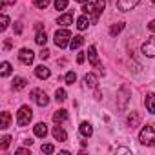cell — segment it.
Here are the masks:
<instances>
[{"label":"cell","mask_w":155,"mask_h":155,"mask_svg":"<svg viewBox=\"0 0 155 155\" xmlns=\"http://www.w3.org/2000/svg\"><path fill=\"white\" fill-rule=\"evenodd\" d=\"M139 4V0H117V8L119 11H130Z\"/></svg>","instance_id":"9c48e42d"},{"label":"cell","mask_w":155,"mask_h":155,"mask_svg":"<svg viewBox=\"0 0 155 155\" xmlns=\"http://www.w3.org/2000/svg\"><path fill=\"white\" fill-rule=\"evenodd\" d=\"M49 2H51V0H33V4H35L38 9H46V8L49 6Z\"/></svg>","instance_id":"f546056e"},{"label":"cell","mask_w":155,"mask_h":155,"mask_svg":"<svg viewBox=\"0 0 155 155\" xmlns=\"http://www.w3.org/2000/svg\"><path fill=\"white\" fill-rule=\"evenodd\" d=\"M66 120H68V111H66V110H57V111L53 113V122L62 124V122H66Z\"/></svg>","instance_id":"e0dca14e"},{"label":"cell","mask_w":155,"mask_h":155,"mask_svg":"<svg viewBox=\"0 0 155 155\" xmlns=\"http://www.w3.org/2000/svg\"><path fill=\"white\" fill-rule=\"evenodd\" d=\"M33 131H35V135H37L38 139H44V137L48 135V126H46V122L35 124V126H33Z\"/></svg>","instance_id":"8fae6325"},{"label":"cell","mask_w":155,"mask_h":155,"mask_svg":"<svg viewBox=\"0 0 155 155\" xmlns=\"http://www.w3.org/2000/svg\"><path fill=\"white\" fill-rule=\"evenodd\" d=\"M77 2H81V4H84V2H88V0H77Z\"/></svg>","instance_id":"60d3db41"},{"label":"cell","mask_w":155,"mask_h":155,"mask_svg":"<svg viewBox=\"0 0 155 155\" xmlns=\"http://www.w3.org/2000/svg\"><path fill=\"white\" fill-rule=\"evenodd\" d=\"M0 68H2V69H0V75H2V77H8V75L11 73V64H9L8 60H4Z\"/></svg>","instance_id":"4316f807"},{"label":"cell","mask_w":155,"mask_h":155,"mask_svg":"<svg viewBox=\"0 0 155 155\" xmlns=\"http://www.w3.org/2000/svg\"><path fill=\"white\" fill-rule=\"evenodd\" d=\"M57 24H58V26H69V24H73V15H71V13L60 15L58 20H57Z\"/></svg>","instance_id":"44dd1931"},{"label":"cell","mask_w":155,"mask_h":155,"mask_svg":"<svg viewBox=\"0 0 155 155\" xmlns=\"http://www.w3.org/2000/svg\"><path fill=\"white\" fill-rule=\"evenodd\" d=\"M64 81H66V84L73 86V84H75V81H77V73H75V71H68V73H66V77H64Z\"/></svg>","instance_id":"484cf974"},{"label":"cell","mask_w":155,"mask_h":155,"mask_svg":"<svg viewBox=\"0 0 155 155\" xmlns=\"http://www.w3.org/2000/svg\"><path fill=\"white\" fill-rule=\"evenodd\" d=\"M82 44H84V37L77 35V37H73V38H71V42H69V48H71V49H79Z\"/></svg>","instance_id":"7402d4cb"},{"label":"cell","mask_w":155,"mask_h":155,"mask_svg":"<svg viewBox=\"0 0 155 155\" xmlns=\"http://www.w3.org/2000/svg\"><path fill=\"white\" fill-rule=\"evenodd\" d=\"M151 2H153V4H155V0H151Z\"/></svg>","instance_id":"b9f144b4"},{"label":"cell","mask_w":155,"mask_h":155,"mask_svg":"<svg viewBox=\"0 0 155 155\" xmlns=\"http://www.w3.org/2000/svg\"><path fill=\"white\" fill-rule=\"evenodd\" d=\"M53 137H55V140H58V142H66V140H68V133H66L60 126H55V128H53Z\"/></svg>","instance_id":"5bb4252c"},{"label":"cell","mask_w":155,"mask_h":155,"mask_svg":"<svg viewBox=\"0 0 155 155\" xmlns=\"http://www.w3.org/2000/svg\"><path fill=\"white\" fill-rule=\"evenodd\" d=\"M122 29H124V22H117V24H113V26L110 28V35H111V37H117Z\"/></svg>","instance_id":"603a6c76"},{"label":"cell","mask_w":155,"mask_h":155,"mask_svg":"<svg viewBox=\"0 0 155 155\" xmlns=\"http://www.w3.org/2000/svg\"><path fill=\"white\" fill-rule=\"evenodd\" d=\"M33 119V110L29 106H22L17 113V124L18 126H28Z\"/></svg>","instance_id":"3957f363"},{"label":"cell","mask_w":155,"mask_h":155,"mask_svg":"<svg viewBox=\"0 0 155 155\" xmlns=\"http://www.w3.org/2000/svg\"><path fill=\"white\" fill-rule=\"evenodd\" d=\"M9 48H11V40H6V42H4V49H6V51H8V49H9Z\"/></svg>","instance_id":"f35d334b"},{"label":"cell","mask_w":155,"mask_h":155,"mask_svg":"<svg viewBox=\"0 0 155 155\" xmlns=\"http://www.w3.org/2000/svg\"><path fill=\"white\" fill-rule=\"evenodd\" d=\"M66 97H68V95H66V90L58 88V90L55 91V101H57V102H64V101H66Z\"/></svg>","instance_id":"83f0119b"},{"label":"cell","mask_w":155,"mask_h":155,"mask_svg":"<svg viewBox=\"0 0 155 155\" xmlns=\"http://www.w3.org/2000/svg\"><path fill=\"white\" fill-rule=\"evenodd\" d=\"M144 104H146V110L153 115L155 113V93H148L144 99Z\"/></svg>","instance_id":"9a60e30c"},{"label":"cell","mask_w":155,"mask_h":155,"mask_svg":"<svg viewBox=\"0 0 155 155\" xmlns=\"http://www.w3.org/2000/svg\"><path fill=\"white\" fill-rule=\"evenodd\" d=\"M8 26H9V18H8V15H6V13H2V20H0V29L6 31V29H8Z\"/></svg>","instance_id":"1f68e13d"},{"label":"cell","mask_w":155,"mask_h":155,"mask_svg":"<svg viewBox=\"0 0 155 155\" xmlns=\"http://www.w3.org/2000/svg\"><path fill=\"white\" fill-rule=\"evenodd\" d=\"M31 99H33V101L37 102V106H40V108L48 106V102H49L46 91H42V90H33V91H31Z\"/></svg>","instance_id":"5b68a950"},{"label":"cell","mask_w":155,"mask_h":155,"mask_svg":"<svg viewBox=\"0 0 155 155\" xmlns=\"http://www.w3.org/2000/svg\"><path fill=\"white\" fill-rule=\"evenodd\" d=\"M35 42H37L38 46H42V48H44V46H46V42H48V37H46V31H42V29H40V31L37 33V37H35Z\"/></svg>","instance_id":"cb8c5ba5"},{"label":"cell","mask_w":155,"mask_h":155,"mask_svg":"<svg viewBox=\"0 0 155 155\" xmlns=\"http://www.w3.org/2000/svg\"><path fill=\"white\" fill-rule=\"evenodd\" d=\"M84 58H86V55H84V53H79V55H77V64H82Z\"/></svg>","instance_id":"e575fe53"},{"label":"cell","mask_w":155,"mask_h":155,"mask_svg":"<svg viewBox=\"0 0 155 155\" xmlns=\"http://www.w3.org/2000/svg\"><path fill=\"white\" fill-rule=\"evenodd\" d=\"M84 84H86V88H97V86H99L97 75H95V73H88V75L84 77Z\"/></svg>","instance_id":"7c38bea8"},{"label":"cell","mask_w":155,"mask_h":155,"mask_svg":"<svg viewBox=\"0 0 155 155\" xmlns=\"http://www.w3.org/2000/svg\"><path fill=\"white\" fill-rule=\"evenodd\" d=\"M142 55L146 57H155V37L146 38V42H142Z\"/></svg>","instance_id":"52a82bcc"},{"label":"cell","mask_w":155,"mask_h":155,"mask_svg":"<svg viewBox=\"0 0 155 155\" xmlns=\"http://www.w3.org/2000/svg\"><path fill=\"white\" fill-rule=\"evenodd\" d=\"M128 93H130V91H128V88H126V86H122V88H120V91H119V99H120L119 108H120V110H124V108H126V102H128V99H130V97H128Z\"/></svg>","instance_id":"2e32d148"},{"label":"cell","mask_w":155,"mask_h":155,"mask_svg":"<svg viewBox=\"0 0 155 155\" xmlns=\"http://www.w3.org/2000/svg\"><path fill=\"white\" fill-rule=\"evenodd\" d=\"M28 86V81L24 79V77H15V81H13V90L15 91H20Z\"/></svg>","instance_id":"ac0fdd59"},{"label":"cell","mask_w":155,"mask_h":155,"mask_svg":"<svg viewBox=\"0 0 155 155\" xmlns=\"http://www.w3.org/2000/svg\"><path fill=\"white\" fill-rule=\"evenodd\" d=\"M88 26H90V18L84 15V17H81L79 20H77V28H79L81 31H84V29H88Z\"/></svg>","instance_id":"d4e9b609"},{"label":"cell","mask_w":155,"mask_h":155,"mask_svg":"<svg viewBox=\"0 0 155 155\" xmlns=\"http://www.w3.org/2000/svg\"><path fill=\"white\" fill-rule=\"evenodd\" d=\"M9 122H11V115H9V111H2V115H0V128H2V130L9 128Z\"/></svg>","instance_id":"ffe728a7"},{"label":"cell","mask_w":155,"mask_h":155,"mask_svg":"<svg viewBox=\"0 0 155 155\" xmlns=\"http://www.w3.org/2000/svg\"><path fill=\"white\" fill-rule=\"evenodd\" d=\"M69 38H71V35H69L68 29H58V31L55 33V44H57V48H60V49L68 48L69 42H71Z\"/></svg>","instance_id":"277c9868"},{"label":"cell","mask_w":155,"mask_h":155,"mask_svg":"<svg viewBox=\"0 0 155 155\" xmlns=\"http://www.w3.org/2000/svg\"><path fill=\"white\" fill-rule=\"evenodd\" d=\"M148 29H150V31H153V33H155V20H151V22H150V24H148Z\"/></svg>","instance_id":"8d00e7d4"},{"label":"cell","mask_w":155,"mask_h":155,"mask_svg":"<svg viewBox=\"0 0 155 155\" xmlns=\"http://www.w3.org/2000/svg\"><path fill=\"white\" fill-rule=\"evenodd\" d=\"M117 151L119 153H130V150H126V148H117Z\"/></svg>","instance_id":"ab89813d"},{"label":"cell","mask_w":155,"mask_h":155,"mask_svg":"<svg viewBox=\"0 0 155 155\" xmlns=\"http://www.w3.org/2000/svg\"><path fill=\"white\" fill-rule=\"evenodd\" d=\"M88 58H90V64H91L93 68H97L99 71H102V64L99 62V57H97V49H95V46H90V48H88Z\"/></svg>","instance_id":"ba28073f"},{"label":"cell","mask_w":155,"mask_h":155,"mask_svg":"<svg viewBox=\"0 0 155 155\" xmlns=\"http://www.w3.org/2000/svg\"><path fill=\"white\" fill-rule=\"evenodd\" d=\"M48 57H49V49H46V48H44V49L40 51V58L44 60V58H48Z\"/></svg>","instance_id":"836d02e7"},{"label":"cell","mask_w":155,"mask_h":155,"mask_svg":"<svg viewBox=\"0 0 155 155\" xmlns=\"http://www.w3.org/2000/svg\"><path fill=\"white\" fill-rule=\"evenodd\" d=\"M35 75L38 77L40 81H46V79H49V68H46V66H37L35 68Z\"/></svg>","instance_id":"4fadbf2b"},{"label":"cell","mask_w":155,"mask_h":155,"mask_svg":"<svg viewBox=\"0 0 155 155\" xmlns=\"http://www.w3.org/2000/svg\"><path fill=\"white\" fill-rule=\"evenodd\" d=\"M139 122H140V115L137 111H131L128 115V126L130 128H135V126H139Z\"/></svg>","instance_id":"d6986e66"},{"label":"cell","mask_w":155,"mask_h":155,"mask_svg":"<svg viewBox=\"0 0 155 155\" xmlns=\"http://www.w3.org/2000/svg\"><path fill=\"white\" fill-rule=\"evenodd\" d=\"M9 144H11V137H9V135H4V137H2V142H0V150H2V151L8 150Z\"/></svg>","instance_id":"f1b7e54d"},{"label":"cell","mask_w":155,"mask_h":155,"mask_svg":"<svg viewBox=\"0 0 155 155\" xmlns=\"http://www.w3.org/2000/svg\"><path fill=\"white\" fill-rule=\"evenodd\" d=\"M68 8V0H55V9L57 11H62Z\"/></svg>","instance_id":"4dcf8cb0"},{"label":"cell","mask_w":155,"mask_h":155,"mask_svg":"<svg viewBox=\"0 0 155 155\" xmlns=\"http://www.w3.org/2000/svg\"><path fill=\"white\" fill-rule=\"evenodd\" d=\"M139 140H140V144H144V146H155V130H153L151 124H146V126L140 130Z\"/></svg>","instance_id":"7a4b0ae2"},{"label":"cell","mask_w":155,"mask_h":155,"mask_svg":"<svg viewBox=\"0 0 155 155\" xmlns=\"http://www.w3.org/2000/svg\"><path fill=\"white\" fill-rule=\"evenodd\" d=\"M104 8H106V2L104 0H88V4L82 8V11L86 13V15H91V22L93 24H97L99 22V18H101V15H102V11H104Z\"/></svg>","instance_id":"6da1fadb"},{"label":"cell","mask_w":155,"mask_h":155,"mask_svg":"<svg viewBox=\"0 0 155 155\" xmlns=\"http://www.w3.org/2000/svg\"><path fill=\"white\" fill-rule=\"evenodd\" d=\"M15 33H17V35H20V33H22V26H20V22H17V24H15Z\"/></svg>","instance_id":"d590c367"},{"label":"cell","mask_w":155,"mask_h":155,"mask_svg":"<svg viewBox=\"0 0 155 155\" xmlns=\"http://www.w3.org/2000/svg\"><path fill=\"white\" fill-rule=\"evenodd\" d=\"M79 131H81V135L82 137H86V139H90L91 135H93V126L90 124V122H81V126H79Z\"/></svg>","instance_id":"30bf717a"},{"label":"cell","mask_w":155,"mask_h":155,"mask_svg":"<svg viewBox=\"0 0 155 155\" xmlns=\"http://www.w3.org/2000/svg\"><path fill=\"white\" fill-rule=\"evenodd\" d=\"M17 153H18V155H26V153H29V151H28V150H24V148H18V150H17Z\"/></svg>","instance_id":"74e56055"},{"label":"cell","mask_w":155,"mask_h":155,"mask_svg":"<svg viewBox=\"0 0 155 155\" xmlns=\"http://www.w3.org/2000/svg\"><path fill=\"white\" fill-rule=\"evenodd\" d=\"M40 150H42V153H53L55 151V146L53 144H42Z\"/></svg>","instance_id":"d6a6232c"},{"label":"cell","mask_w":155,"mask_h":155,"mask_svg":"<svg viewBox=\"0 0 155 155\" xmlns=\"http://www.w3.org/2000/svg\"><path fill=\"white\" fill-rule=\"evenodd\" d=\"M18 60H20L24 66H29V64L35 60V53H33L31 49H28V48H22V49L18 51Z\"/></svg>","instance_id":"8992f818"}]
</instances>
